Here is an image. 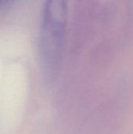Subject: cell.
<instances>
[{"mask_svg":"<svg viewBox=\"0 0 133 134\" xmlns=\"http://www.w3.org/2000/svg\"><path fill=\"white\" fill-rule=\"evenodd\" d=\"M9 3H11V2L7 1V0H0V8H2V7L6 5L9 4Z\"/></svg>","mask_w":133,"mask_h":134,"instance_id":"7a4b0ae2","label":"cell"},{"mask_svg":"<svg viewBox=\"0 0 133 134\" xmlns=\"http://www.w3.org/2000/svg\"><path fill=\"white\" fill-rule=\"evenodd\" d=\"M67 27V5L63 1H48L44 5L40 52L44 70L53 75L61 64Z\"/></svg>","mask_w":133,"mask_h":134,"instance_id":"6da1fadb","label":"cell"}]
</instances>
